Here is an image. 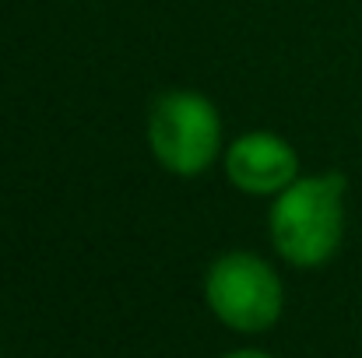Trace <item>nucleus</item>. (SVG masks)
I'll return each mask as SVG.
<instances>
[{
	"label": "nucleus",
	"mask_w": 362,
	"mask_h": 358,
	"mask_svg": "<svg viewBox=\"0 0 362 358\" xmlns=\"http://www.w3.org/2000/svg\"><path fill=\"white\" fill-rule=\"evenodd\" d=\"M345 201L349 179L341 172L299 176L292 186L271 197L267 232L278 256L303 270L327 263L345 239Z\"/></svg>",
	"instance_id": "nucleus-1"
},
{
	"label": "nucleus",
	"mask_w": 362,
	"mask_h": 358,
	"mask_svg": "<svg viewBox=\"0 0 362 358\" xmlns=\"http://www.w3.org/2000/svg\"><path fill=\"white\" fill-rule=\"evenodd\" d=\"M148 148L155 162L180 179L208 172L222 155L218 106L194 88L162 92L148 109Z\"/></svg>",
	"instance_id": "nucleus-2"
},
{
	"label": "nucleus",
	"mask_w": 362,
	"mask_h": 358,
	"mask_svg": "<svg viewBox=\"0 0 362 358\" xmlns=\"http://www.w3.org/2000/svg\"><path fill=\"white\" fill-rule=\"evenodd\" d=\"M204 299L208 309L240 334H260L278 323L285 306V288L278 270L250 253L233 249L222 253L204 274Z\"/></svg>",
	"instance_id": "nucleus-3"
},
{
	"label": "nucleus",
	"mask_w": 362,
	"mask_h": 358,
	"mask_svg": "<svg viewBox=\"0 0 362 358\" xmlns=\"http://www.w3.org/2000/svg\"><path fill=\"white\" fill-rule=\"evenodd\" d=\"M222 169L246 197H278L299 179V151L274 130H246L222 151Z\"/></svg>",
	"instance_id": "nucleus-4"
},
{
	"label": "nucleus",
	"mask_w": 362,
	"mask_h": 358,
	"mask_svg": "<svg viewBox=\"0 0 362 358\" xmlns=\"http://www.w3.org/2000/svg\"><path fill=\"white\" fill-rule=\"evenodd\" d=\"M226 358H271V355H264V352H253V348H246V352H233V355H226Z\"/></svg>",
	"instance_id": "nucleus-5"
}]
</instances>
